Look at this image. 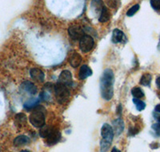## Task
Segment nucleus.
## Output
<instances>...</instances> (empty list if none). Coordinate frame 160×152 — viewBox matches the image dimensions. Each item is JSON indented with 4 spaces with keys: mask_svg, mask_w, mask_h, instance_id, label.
I'll list each match as a JSON object with an SVG mask.
<instances>
[{
    "mask_svg": "<svg viewBox=\"0 0 160 152\" xmlns=\"http://www.w3.org/2000/svg\"><path fill=\"white\" fill-rule=\"evenodd\" d=\"M92 74V71L88 66L83 65L81 67L79 70V73H78V77L80 79H85L88 78L89 76Z\"/></svg>",
    "mask_w": 160,
    "mask_h": 152,
    "instance_id": "nucleus-13",
    "label": "nucleus"
},
{
    "mask_svg": "<svg viewBox=\"0 0 160 152\" xmlns=\"http://www.w3.org/2000/svg\"><path fill=\"white\" fill-rule=\"evenodd\" d=\"M94 39L88 34H84L79 41V47L83 52H89L94 47Z\"/></svg>",
    "mask_w": 160,
    "mask_h": 152,
    "instance_id": "nucleus-4",
    "label": "nucleus"
},
{
    "mask_svg": "<svg viewBox=\"0 0 160 152\" xmlns=\"http://www.w3.org/2000/svg\"><path fill=\"white\" fill-rule=\"evenodd\" d=\"M107 3L111 8H115L117 7V0H108Z\"/></svg>",
    "mask_w": 160,
    "mask_h": 152,
    "instance_id": "nucleus-28",
    "label": "nucleus"
},
{
    "mask_svg": "<svg viewBox=\"0 0 160 152\" xmlns=\"http://www.w3.org/2000/svg\"><path fill=\"white\" fill-rule=\"evenodd\" d=\"M152 129L155 131L157 135L160 136V124L159 123H155L152 125Z\"/></svg>",
    "mask_w": 160,
    "mask_h": 152,
    "instance_id": "nucleus-26",
    "label": "nucleus"
},
{
    "mask_svg": "<svg viewBox=\"0 0 160 152\" xmlns=\"http://www.w3.org/2000/svg\"><path fill=\"white\" fill-rule=\"evenodd\" d=\"M114 73L111 69H107L102 73L100 80V89L102 97L106 100H111L114 94Z\"/></svg>",
    "mask_w": 160,
    "mask_h": 152,
    "instance_id": "nucleus-1",
    "label": "nucleus"
},
{
    "mask_svg": "<svg viewBox=\"0 0 160 152\" xmlns=\"http://www.w3.org/2000/svg\"><path fill=\"white\" fill-rule=\"evenodd\" d=\"M27 122V117L24 114L20 113L15 116V124L18 126V127H22Z\"/></svg>",
    "mask_w": 160,
    "mask_h": 152,
    "instance_id": "nucleus-18",
    "label": "nucleus"
},
{
    "mask_svg": "<svg viewBox=\"0 0 160 152\" xmlns=\"http://www.w3.org/2000/svg\"><path fill=\"white\" fill-rule=\"evenodd\" d=\"M30 74H31V78L35 81L38 82V83H42L44 81V79H45V74L42 72L40 69L38 68H32L30 71Z\"/></svg>",
    "mask_w": 160,
    "mask_h": 152,
    "instance_id": "nucleus-9",
    "label": "nucleus"
},
{
    "mask_svg": "<svg viewBox=\"0 0 160 152\" xmlns=\"http://www.w3.org/2000/svg\"><path fill=\"white\" fill-rule=\"evenodd\" d=\"M113 124H114V127H115V130L116 134L118 135H119L122 132V130L124 129V123L121 119H118L117 120H115L113 122Z\"/></svg>",
    "mask_w": 160,
    "mask_h": 152,
    "instance_id": "nucleus-17",
    "label": "nucleus"
},
{
    "mask_svg": "<svg viewBox=\"0 0 160 152\" xmlns=\"http://www.w3.org/2000/svg\"><path fill=\"white\" fill-rule=\"evenodd\" d=\"M54 91L58 103L62 104L68 101L70 98V91H68L67 86L63 85L61 83H58L54 86Z\"/></svg>",
    "mask_w": 160,
    "mask_h": 152,
    "instance_id": "nucleus-2",
    "label": "nucleus"
},
{
    "mask_svg": "<svg viewBox=\"0 0 160 152\" xmlns=\"http://www.w3.org/2000/svg\"><path fill=\"white\" fill-rule=\"evenodd\" d=\"M39 108L40 107H35V110L31 113L29 117L31 124L37 128H41L45 125V115Z\"/></svg>",
    "mask_w": 160,
    "mask_h": 152,
    "instance_id": "nucleus-3",
    "label": "nucleus"
},
{
    "mask_svg": "<svg viewBox=\"0 0 160 152\" xmlns=\"http://www.w3.org/2000/svg\"><path fill=\"white\" fill-rule=\"evenodd\" d=\"M111 143L110 142L106 141V140L102 139L101 143H100V148H101V152H107L109 150L110 147H111Z\"/></svg>",
    "mask_w": 160,
    "mask_h": 152,
    "instance_id": "nucleus-23",
    "label": "nucleus"
},
{
    "mask_svg": "<svg viewBox=\"0 0 160 152\" xmlns=\"http://www.w3.org/2000/svg\"><path fill=\"white\" fill-rule=\"evenodd\" d=\"M111 152H120V150H118V149H116V148H113L112 151Z\"/></svg>",
    "mask_w": 160,
    "mask_h": 152,
    "instance_id": "nucleus-32",
    "label": "nucleus"
},
{
    "mask_svg": "<svg viewBox=\"0 0 160 152\" xmlns=\"http://www.w3.org/2000/svg\"><path fill=\"white\" fill-rule=\"evenodd\" d=\"M68 34H69V35L72 39L75 40H80L81 38L85 34L83 30L82 29V27L78 25L71 26L69 27V29H68Z\"/></svg>",
    "mask_w": 160,
    "mask_h": 152,
    "instance_id": "nucleus-5",
    "label": "nucleus"
},
{
    "mask_svg": "<svg viewBox=\"0 0 160 152\" xmlns=\"http://www.w3.org/2000/svg\"><path fill=\"white\" fill-rule=\"evenodd\" d=\"M82 62V57L78 53L73 52L69 57V63L72 67H78Z\"/></svg>",
    "mask_w": 160,
    "mask_h": 152,
    "instance_id": "nucleus-12",
    "label": "nucleus"
},
{
    "mask_svg": "<svg viewBox=\"0 0 160 152\" xmlns=\"http://www.w3.org/2000/svg\"><path fill=\"white\" fill-rule=\"evenodd\" d=\"M110 18H111V14H110L109 10L108 9L107 7L104 6L103 9H102V12L100 14L98 20H99L100 23H107L108 21H109Z\"/></svg>",
    "mask_w": 160,
    "mask_h": 152,
    "instance_id": "nucleus-16",
    "label": "nucleus"
},
{
    "mask_svg": "<svg viewBox=\"0 0 160 152\" xmlns=\"http://www.w3.org/2000/svg\"><path fill=\"white\" fill-rule=\"evenodd\" d=\"M151 5L155 11L160 10V0H151Z\"/></svg>",
    "mask_w": 160,
    "mask_h": 152,
    "instance_id": "nucleus-25",
    "label": "nucleus"
},
{
    "mask_svg": "<svg viewBox=\"0 0 160 152\" xmlns=\"http://www.w3.org/2000/svg\"><path fill=\"white\" fill-rule=\"evenodd\" d=\"M101 134H102V139L111 143L113 140V137H114V130L109 124L105 123L103 124L102 130H101Z\"/></svg>",
    "mask_w": 160,
    "mask_h": 152,
    "instance_id": "nucleus-6",
    "label": "nucleus"
},
{
    "mask_svg": "<svg viewBox=\"0 0 160 152\" xmlns=\"http://www.w3.org/2000/svg\"><path fill=\"white\" fill-rule=\"evenodd\" d=\"M151 79H152V77L150 74H144L142 76V78L140 79V84L141 85L145 86V87H148L151 84Z\"/></svg>",
    "mask_w": 160,
    "mask_h": 152,
    "instance_id": "nucleus-20",
    "label": "nucleus"
},
{
    "mask_svg": "<svg viewBox=\"0 0 160 152\" xmlns=\"http://www.w3.org/2000/svg\"><path fill=\"white\" fill-rule=\"evenodd\" d=\"M60 138H61V134H60L59 131L57 129L51 127L49 134L46 139H47V142H48V144L54 145L59 141Z\"/></svg>",
    "mask_w": 160,
    "mask_h": 152,
    "instance_id": "nucleus-7",
    "label": "nucleus"
},
{
    "mask_svg": "<svg viewBox=\"0 0 160 152\" xmlns=\"http://www.w3.org/2000/svg\"><path fill=\"white\" fill-rule=\"evenodd\" d=\"M155 117H156V119H157V120H158V123L160 124V114H158V116H155Z\"/></svg>",
    "mask_w": 160,
    "mask_h": 152,
    "instance_id": "nucleus-31",
    "label": "nucleus"
},
{
    "mask_svg": "<svg viewBox=\"0 0 160 152\" xmlns=\"http://www.w3.org/2000/svg\"><path fill=\"white\" fill-rule=\"evenodd\" d=\"M123 37L124 34L121 30L115 29L112 34V42L115 43L122 42V39H123Z\"/></svg>",
    "mask_w": 160,
    "mask_h": 152,
    "instance_id": "nucleus-15",
    "label": "nucleus"
},
{
    "mask_svg": "<svg viewBox=\"0 0 160 152\" xmlns=\"http://www.w3.org/2000/svg\"><path fill=\"white\" fill-rule=\"evenodd\" d=\"M20 152H30V151H28V150H21V151H20Z\"/></svg>",
    "mask_w": 160,
    "mask_h": 152,
    "instance_id": "nucleus-33",
    "label": "nucleus"
},
{
    "mask_svg": "<svg viewBox=\"0 0 160 152\" xmlns=\"http://www.w3.org/2000/svg\"><path fill=\"white\" fill-rule=\"evenodd\" d=\"M138 10H139V5H138V4H135V5L133 6L132 8H131L128 10V12H127V15L129 17L133 16Z\"/></svg>",
    "mask_w": 160,
    "mask_h": 152,
    "instance_id": "nucleus-24",
    "label": "nucleus"
},
{
    "mask_svg": "<svg viewBox=\"0 0 160 152\" xmlns=\"http://www.w3.org/2000/svg\"><path fill=\"white\" fill-rule=\"evenodd\" d=\"M133 102H134V103H135V107H136L137 110H142L145 109L146 103H144V102H142V100H140L139 99L134 98Z\"/></svg>",
    "mask_w": 160,
    "mask_h": 152,
    "instance_id": "nucleus-22",
    "label": "nucleus"
},
{
    "mask_svg": "<svg viewBox=\"0 0 160 152\" xmlns=\"http://www.w3.org/2000/svg\"><path fill=\"white\" fill-rule=\"evenodd\" d=\"M59 83L62 84L65 86H70L72 84V74L69 71H63L60 74L59 78Z\"/></svg>",
    "mask_w": 160,
    "mask_h": 152,
    "instance_id": "nucleus-8",
    "label": "nucleus"
},
{
    "mask_svg": "<svg viewBox=\"0 0 160 152\" xmlns=\"http://www.w3.org/2000/svg\"><path fill=\"white\" fill-rule=\"evenodd\" d=\"M21 88L25 91L26 92L29 93L31 94H35L37 93V87L35 84L29 81H26L22 83L21 85Z\"/></svg>",
    "mask_w": 160,
    "mask_h": 152,
    "instance_id": "nucleus-11",
    "label": "nucleus"
},
{
    "mask_svg": "<svg viewBox=\"0 0 160 152\" xmlns=\"http://www.w3.org/2000/svg\"><path fill=\"white\" fill-rule=\"evenodd\" d=\"M30 143V139L28 137V136L25 135H19L18 137H16L14 140V145L15 147H22V146H24V145L28 144V143Z\"/></svg>",
    "mask_w": 160,
    "mask_h": 152,
    "instance_id": "nucleus-14",
    "label": "nucleus"
},
{
    "mask_svg": "<svg viewBox=\"0 0 160 152\" xmlns=\"http://www.w3.org/2000/svg\"><path fill=\"white\" fill-rule=\"evenodd\" d=\"M156 85H157V87H158V88L160 89V77L157 78V79H156Z\"/></svg>",
    "mask_w": 160,
    "mask_h": 152,
    "instance_id": "nucleus-30",
    "label": "nucleus"
},
{
    "mask_svg": "<svg viewBox=\"0 0 160 152\" xmlns=\"http://www.w3.org/2000/svg\"><path fill=\"white\" fill-rule=\"evenodd\" d=\"M131 94L136 99H140L142 98L144 96L143 91H142V89L139 88V87H134L131 91Z\"/></svg>",
    "mask_w": 160,
    "mask_h": 152,
    "instance_id": "nucleus-21",
    "label": "nucleus"
},
{
    "mask_svg": "<svg viewBox=\"0 0 160 152\" xmlns=\"http://www.w3.org/2000/svg\"><path fill=\"white\" fill-rule=\"evenodd\" d=\"M49 95H48V94H47V92H45V91H42L41 94H40V96H39V99L40 100H42V101H48V99H49Z\"/></svg>",
    "mask_w": 160,
    "mask_h": 152,
    "instance_id": "nucleus-27",
    "label": "nucleus"
},
{
    "mask_svg": "<svg viewBox=\"0 0 160 152\" xmlns=\"http://www.w3.org/2000/svg\"><path fill=\"white\" fill-rule=\"evenodd\" d=\"M40 99H32L29 100L24 104V107L27 110H31V109H35V107L38 106V103H39Z\"/></svg>",
    "mask_w": 160,
    "mask_h": 152,
    "instance_id": "nucleus-19",
    "label": "nucleus"
},
{
    "mask_svg": "<svg viewBox=\"0 0 160 152\" xmlns=\"http://www.w3.org/2000/svg\"><path fill=\"white\" fill-rule=\"evenodd\" d=\"M104 8L102 0H92L91 3V9L95 15H99Z\"/></svg>",
    "mask_w": 160,
    "mask_h": 152,
    "instance_id": "nucleus-10",
    "label": "nucleus"
},
{
    "mask_svg": "<svg viewBox=\"0 0 160 152\" xmlns=\"http://www.w3.org/2000/svg\"><path fill=\"white\" fill-rule=\"evenodd\" d=\"M155 111L158 113H160V104H158V105L155 106Z\"/></svg>",
    "mask_w": 160,
    "mask_h": 152,
    "instance_id": "nucleus-29",
    "label": "nucleus"
}]
</instances>
